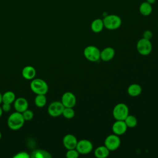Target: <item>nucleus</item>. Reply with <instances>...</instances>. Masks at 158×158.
I'll list each match as a JSON object with an SVG mask.
<instances>
[{"mask_svg":"<svg viewBox=\"0 0 158 158\" xmlns=\"http://www.w3.org/2000/svg\"><path fill=\"white\" fill-rule=\"evenodd\" d=\"M127 126L124 120H116L112 127V131L114 134L120 136L123 135L127 130Z\"/></svg>","mask_w":158,"mask_h":158,"instance_id":"nucleus-11","label":"nucleus"},{"mask_svg":"<svg viewBox=\"0 0 158 158\" xmlns=\"http://www.w3.org/2000/svg\"><path fill=\"white\" fill-rule=\"evenodd\" d=\"M22 114L23 115V117L25 121L31 120L33 118V116H34V114H33V111L31 110H29L28 109L27 110H25L24 112H23L22 113Z\"/></svg>","mask_w":158,"mask_h":158,"instance_id":"nucleus-26","label":"nucleus"},{"mask_svg":"<svg viewBox=\"0 0 158 158\" xmlns=\"http://www.w3.org/2000/svg\"><path fill=\"white\" fill-rule=\"evenodd\" d=\"M115 56V50L113 48L107 47L103 49L100 52V59L107 62L112 60Z\"/></svg>","mask_w":158,"mask_h":158,"instance_id":"nucleus-14","label":"nucleus"},{"mask_svg":"<svg viewBox=\"0 0 158 158\" xmlns=\"http://www.w3.org/2000/svg\"><path fill=\"white\" fill-rule=\"evenodd\" d=\"M51 157L49 152L41 149H35L30 154L31 158H51Z\"/></svg>","mask_w":158,"mask_h":158,"instance_id":"nucleus-19","label":"nucleus"},{"mask_svg":"<svg viewBox=\"0 0 158 158\" xmlns=\"http://www.w3.org/2000/svg\"><path fill=\"white\" fill-rule=\"evenodd\" d=\"M139 11L143 16L149 15L152 11V4L148 3L147 1L143 2L139 6Z\"/></svg>","mask_w":158,"mask_h":158,"instance_id":"nucleus-16","label":"nucleus"},{"mask_svg":"<svg viewBox=\"0 0 158 158\" xmlns=\"http://www.w3.org/2000/svg\"><path fill=\"white\" fill-rule=\"evenodd\" d=\"M104 26L110 30H114L118 28L122 25L121 18L115 14L107 15L102 19Z\"/></svg>","mask_w":158,"mask_h":158,"instance_id":"nucleus-3","label":"nucleus"},{"mask_svg":"<svg viewBox=\"0 0 158 158\" xmlns=\"http://www.w3.org/2000/svg\"><path fill=\"white\" fill-rule=\"evenodd\" d=\"M31 91L36 94H46L48 91L47 83L41 78H33L30 84Z\"/></svg>","mask_w":158,"mask_h":158,"instance_id":"nucleus-2","label":"nucleus"},{"mask_svg":"<svg viewBox=\"0 0 158 158\" xmlns=\"http://www.w3.org/2000/svg\"><path fill=\"white\" fill-rule=\"evenodd\" d=\"M146 1H147L148 3L151 4H154V3L156 2V0H146Z\"/></svg>","mask_w":158,"mask_h":158,"instance_id":"nucleus-30","label":"nucleus"},{"mask_svg":"<svg viewBox=\"0 0 158 158\" xmlns=\"http://www.w3.org/2000/svg\"><path fill=\"white\" fill-rule=\"evenodd\" d=\"M2 113H3V110H2V109L1 106H0V117L2 116Z\"/></svg>","mask_w":158,"mask_h":158,"instance_id":"nucleus-31","label":"nucleus"},{"mask_svg":"<svg viewBox=\"0 0 158 158\" xmlns=\"http://www.w3.org/2000/svg\"><path fill=\"white\" fill-rule=\"evenodd\" d=\"M14 158H30V155L25 151H20L13 156Z\"/></svg>","mask_w":158,"mask_h":158,"instance_id":"nucleus-27","label":"nucleus"},{"mask_svg":"<svg viewBox=\"0 0 158 158\" xmlns=\"http://www.w3.org/2000/svg\"><path fill=\"white\" fill-rule=\"evenodd\" d=\"M136 49L138 52L143 56L149 55L152 49V45L150 40L142 38L139 39L136 44Z\"/></svg>","mask_w":158,"mask_h":158,"instance_id":"nucleus-5","label":"nucleus"},{"mask_svg":"<svg viewBox=\"0 0 158 158\" xmlns=\"http://www.w3.org/2000/svg\"><path fill=\"white\" fill-rule=\"evenodd\" d=\"M80 154L78 152V151L75 149H67V151L66 152V157L67 158H77L78 157Z\"/></svg>","mask_w":158,"mask_h":158,"instance_id":"nucleus-25","label":"nucleus"},{"mask_svg":"<svg viewBox=\"0 0 158 158\" xmlns=\"http://www.w3.org/2000/svg\"><path fill=\"white\" fill-rule=\"evenodd\" d=\"M1 136H2V135H1V132L0 131V140H1Z\"/></svg>","mask_w":158,"mask_h":158,"instance_id":"nucleus-33","label":"nucleus"},{"mask_svg":"<svg viewBox=\"0 0 158 158\" xmlns=\"http://www.w3.org/2000/svg\"><path fill=\"white\" fill-rule=\"evenodd\" d=\"M101 51L94 46H88L83 51L85 57L89 61L97 62L100 59Z\"/></svg>","mask_w":158,"mask_h":158,"instance_id":"nucleus-6","label":"nucleus"},{"mask_svg":"<svg viewBox=\"0 0 158 158\" xmlns=\"http://www.w3.org/2000/svg\"><path fill=\"white\" fill-rule=\"evenodd\" d=\"M64 146L67 149H71L76 148L78 140L77 138L72 134H67L64 136L62 139Z\"/></svg>","mask_w":158,"mask_h":158,"instance_id":"nucleus-12","label":"nucleus"},{"mask_svg":"<svg viewBox=\"0 0 158 158\" xmlns=\"http://www.w3.org/2000/svg\"><path fill=\"white\" fill-rule=\"evenodd\" d=\"M103 20L101 19H96L91 23V29L94 33H99L104 28Z\"/></svg>","mask_w":158,"mask_h":158,"instance_id":"nucleus-18","label":"nucleus"},{"mask_svg":"<svg viewBox=\"0 0 158 158\" xmlns=\"http://www.w3.org/2000/svg\"><path fill=\"white\" fill-rule=\"evenodd\" d=\"M120 143L121 141L119 136L114 133L108 135L104 141V145L111 151L117 149L119 148Z\"/></svg>","mask_w":158,"mask_h":158,"instance_id":"nucleus-7","label":"nucleus"},{"mask_svg":"<svg viewBox=\"0 0 158 158\" xmlns=\"http://www.w3.org/2000/svg\"><path fill=\"white\" fill-rule=\"evenodd\" d=\"M128 94L132 97L139 96L142 92V88L139 84L133 83L130 85L127 89Z\"/></svg>","mask_w":158,"mask_h":158,"instance_id":"nucleus-17","label":"nucleus"},{"mask_svg":"<svg viewBox=\"0 0 158 158\" xmlns=\"http://www.w3.org/2000/svg\"><path fill=\"white\" fill-rule=\"evenodd\" d=\"M3 112H9L10 110L11 106L10 104L7 103H2V105L1 106Z\"/></svg>","mask_w":158,"mask_h":158,"instance_id":"nucleus-29","label":"nucleus"},{"mask_svg":"<svg viewBox=\"0 0 158 158\" xmlns=\"http://www.w3.org/2000/svg\"><path fill=\"white\" fill-rule=\"evenodd\" d=\"M61 102L65 107H73L76 104L77 99L73 93L67 91L62 94Z\"/></svg>","mask_w":158,"mask_h":158,"instance_id":"nucleus-10","label":"nucleus"},{"mask_svg":"<svg viewBox=\"0 0 158 158\" xmlns=\"http://www.w3.org/2000/svg\"><path fill=\"white\" fill-rule=\"evenodd\" d=\"M64 107H65L61 101H54L49 105L48 107V113L51 117H58L62 114Z\"/></svg>","mask_w":158,"mask_h":158,"instance_id":"nucleus-8","label":"nucleus"},{"mask_svg":"<svg viewBox=\"0 0 158 158\" xmlns=\"http://www.w3.org/2000/svg\"><path fill=\"white\" fill-rule=\"evenodd\" d=\"M14 107L17 112L22 113L28 108V102L25 98L20 97L15 99Z\"/></svg>","mask_w":158,"mask_h":158,"instance_id":"nucleus-13","label":"nucleus"},{"mask_svg":"<svg viewBox=\"0 0 158 158\" xmlns=\"http://www.w3.org/2000/svg\"><path fill=\"white\" fill-rule=\"evenodd\" d=\"M110 151L104 146H100L94 150V156L98 158H106L109 154Z\"/></svg>","mask_w":158,"mask_h":158,"instance_id":"nucleus-20","label":"nucleus"},{"mask_svg":"<svg viewBox=\"0 0 158 158\" xmlns=\"http://www.w3.org/2000/svg\"><path fill=\"white\" fill-rule=\"evenodd\" d=\"M36 70L35 69L30 65L25 66L23 68L22 70V77L28 80H31L35 78L36 75Z\"/></svg>","mask_w":158,"mask_h":158,"instance_id":"nucleus-15","label":"nucleus"},{"mask_svg":"<svg viewBox=\"0 0 158 158\" xmlns=\"http://www.w3.org/2000/svg\"><path fill=\"white\" fill-rule=\"evenodd\" d=\"M157 27H158V23H157Z\"/></svg>","mask_w":158,"mask_h":158,"instance_id":"nucleus-34","label":"nucleus"},{"mask_svg":"<svg viewBox=\"0 0 158 158\" xmlns=\"http://www.w3.org/2000/svg\"><path fill=\"white\" fill-rule=\"evenodd\" d=\"M93 145L92 143L88 139H83L78 141L76 149L78 151L80 154H89L93 150Z\"/></svg>","mask_w":158,"mask_h":158,"instance_id":"nucleus-9","label":"nucleus"},{"mask_svg":"<svg viewBox=\"0 0 158 158\" xmlns=\"http://www.w3.org/2000/svg\"><path fill=\"white\" fill-rule=\"evenodd\" d=\"M15 99V93L11 91H7L2 94V103L11 104L14 103Z\"/></svg>","mask_w":158,"mask_h":158,"instance_id":"nucleus-21","label":"nucleus"},{"mask_svg":"<svg viewBox=\"0 0 158 158\" xmlns=\"http://www.w3.org/2000/svg\"><path fill=\"white\" fill-rule=\"evenodd\" d=\"M25 120L22 113L17 111L12 113L7 120V126L12 130H20L23 126Z\"/></svg>","mask_w":158,"mask_h":158,"instance_id":"nucleus-1","label":"nucleus"},{"mask_svg":"<svg viewBox=\"0 0 158 158\" xmlns=\"http://www.w3.org/2000/svg\"><path fill=\"white\" fill-rule=\"evenodd\" d=\"M143 38H146V39H148V40H151L153 36V34H152V32L149 30H145L144 32H143Z\"/></svg>","mask_w":158,"mask_h":158,"instance_id":"nucleus-28","label":"nucleus"},{"mask_svg":"<svg viewBox=\"0 0 158 158\" xmlns=\"http://www.w3.org/2000/svg\"><path fill=\"white\" fill-rule=\"evenodd\" d=\"M127 127L133 128L137 125V119L136 117L133 115H128V116L124 120Z\"/></svg>","mask_w":158,"mask_h":158,"instance_id":"nucleus-23","label":"nucleus"},{"mask_svg":"<svg viewBox=\"0 0 158 158\" xmlns=\"http://www.w3.org/2000/svg\"><path fill=\"white\" fill-rule=\"evenodd\" d=\"M62 115L67 119H71L75 116V110L73 107H64Z\"/></svg>","mask_w":158,"mask_h":158,"instance_id":"nucleus-24","label":"nucleus"},{"mask_svg":"<svg viewBox=\"0 0 158 158\" xmlns=\"http://www.w3.org/2000/svg\"><path fill=\"white\" fill-rule=\"evenodd\" d=\"M112 114L115 120H124L129 114L128 107L124 103H118L114 107Z\"/></svg>","mask_w":158,"mask_h":158,"instance_id":"nucleus-4","label":"nucleus"},{"mask_svg":"<svg viewBox=\"0 0 158 158\" xmlns=\"http://www.w3.org/2000/svg\"><path fill=\"white\" fill-rule=\"evenodd\" d=\"M35 104L38 107H44L47 102L46 97L45 94H36L35 100Z\"/></svg>","mask_w":158,"mask_h":158,"instance_id":"nucleus-22","label":"nucleus"},{"mask_svg":"<svg viewBox=\"0 0 158 158\" xmlns=\"http://www.w3.org/2000/svg\"><path fill=\"white\" fill-rule=\"evenodd\" d=\"M2 103V94L0 93V104Z\"/></svg>","mask_w":158,"mask_h":158,"instance_id":"nucleus-32","label":"nucleus"}]
</instances>
